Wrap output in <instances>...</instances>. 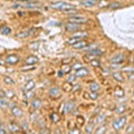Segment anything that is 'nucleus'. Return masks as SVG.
<instances>
[{"label": "nucleus", "mask_w": 134, "mask_h": 134, "mask_svg": "<svg viewBox=\"0 0 134 134\" xmlns=\"http://www.w3.org/2000/svg\"><path fill=\"white\" fill-rule=\"evenodd\" d=\"M96 1H97V0H96Z\"/></svg>", "instance_id": "obj_50"}, {"label": "nucleus", "mask_w": 134, "mask_h": 134, "mask_svg": "<svg viewBox=\"0 0 134 134\" xmlns=\"http://www.w3.org/2000/svg\"><path fill=\"white\" fill-rule=\"evenodd\" d=\"M74 107H75V104H74L73 102H67L65 104V107H64V112L65 113H70L74 110Z\"/></svg>", "instance_id": "obj_14"}, {"label": "nucleus", "mask_w": 134, "mask_h": 134, "mask_svg": "<svg viewBox=\"0 0 134 134\" xmlns=\"http://www.w3.org/2000/svg\"><path fill=\"white\" fill-rule=\"evenodd\" d=\"M89 98L90 99H97L98 98V92H94V90H90L89 92Z\"/></svg>", "instance_id": "obj_31"}, {"label": "nucleus", "mask_w": 134, "mask_h": 134, "mask_svg": "<svg viewBox=\"0 0 134 134\" xmlns=\"http://www.w3.org/2000/svg\"><path fill=\"white\" fill-rule=\"evenodd\" d=\"M99 88H100V86H99V84H98V83L93 82V83H90V84H89V90H94V92H98Z\"/></svg>", "instance_id": "obj_22"}, {"label": "nucleus", "mask_w": 134, "mask_h": 134, "mask_svg": "<svg viewBox=\"0 0 134 134\" xmlns=\"http://www.w3.org/2000/svg\"><path fill=\"white\" fill-rule=\"evenodd\" d=\"M129 79H131V80L134 79V73H130L129 74Z\"/></svg>", "instance_id": "obj_44"}, {"label": "nucleus", "mask_w": 134, "mask_h": 134, "mask_svg": "<svg viewBox=\"0 0 134 134\" xmlns=\"http://www.w3.org/2000/svg\"><path fill=\"white\" fill-rule=\"evenodd\" d=\"M48 94H49V96L52 97V98L56 99V98H59V97L62 96V90H60L57 86H54V87H52V88L49 89Z\"/></svg>", "instance_id": "obj_4"}, {"label": "nucleus", "mask_w": 134, "mask_h": 134, "mask_svg": "<svg viewBox=\"0 0 134 134\" xmlns=\"http://www.w3.org/2000/svg\"><path fill=\"white\" fill-rule=\"evenodd\" d=\"M114 95H115L116 97H123L124 96V90L121 88L120 86H116L115 90H114Z\"/></svg>", "instance_id": "obj_20"}, {"label": "nucleus", "mask_w": 134, "mask_h": 134, "mask_svg": "<svg viewBox=\"0 0 134 134\" xmlns=\"http://www.w3.org/2000/svg\"><path fill=\"white\" fill-rule=\"evenodd\" d=\"M106 132V126L103 125V126H99L97 131H95V133H105Z\"/></svg>", "instance_id": "obj_36"}, {"label": "nucleus", "mask_w": 134, "mask_h": 134, "mask_svg": "<svg viewBox=\"0 0 134 134\" xmlns=\"http://www.w3.org/2000/svg\"><path fill=\"white\" fill-rule=\"evenodd\" d=\"M11 113H12V115L15 116V117H17V119H18V117H21L22 116V111H21V108H20V107H18L17 105H13L12 107H11Z\"/></svg>", "instance_id": "obj_9"}, {"label": "nucleus", "mask_w": 134, "mask_h": 134, "mask_svg": "<svg viewBox=\"0 0 134 134\" xmlns=\"http://www.w3.org/2000/svg\"><path fill=\"white\" fill-rule=\"evenodd\" d=\"M5 64H6V60H2V59H0V65H5Z\"/></svg>", "instance_id": "obj_46"}, {"label": "nucleus", "mask_w": 134, "mask_h": 134, "mask_svg": "<svg viewBox=\"0 0 134 134\" xmlns=\"http://www.w3.org/2000/svg\"><path fill=\"white\" fill-rule=\"evenodd\" d=\"M112 76H113V78L116 80V82H120V83H122L124 82V77L122 75V73H120V72H114L112 74Z\"/></svg>", "instance_id": "obj_15"}, {"label": "nucleus", "mask_w": 134, "mask_h": 134, "mask_svg": "<svg viewBox=\"0 0 134 134\" xmlns=\"http://www.w3.org/2000/svg\"><path fill=\"white\" fill-rule=\"evenodd\" d=\"M35 69V65H30V64H27V65L21 67L22 72H28V70H34Z\"/></svg>", "instance_id": "obj_27"}, {"label": "nucleus", "mask_w": 134, "mask_h": 134, "mask_svg": "<svg viewBox=\"0 0 134 134\" xmlns=\"http://www.w3.org/2000/svg\"><path fill=\"white\" fill-rule=\"evenodd\" d=\"M88 69L85 68V67H82V68H79V69H76V73H75V75L76 77H85L88 75Z\"/></svg>", "instance_id": "obj_11"}, {"label": "nucleus", "mask_w": 134, "mask_h": 134, "mask_svg": "<svg viewBox=\"0 0 134 134\" xmlns=\"http://www.w3.org/2000/svg\"><path fill=\"white\" fill-rule=\"evenodd\" d=\"M70 70H72V66H69V65H63L62 72H63L64 74H68Z\"/></svg>", "instance_id": "obj_32"}, {"label": "nucleus", "mask_w": 134, "mask_h": 134, "mask_svg": "<svg viewBox=\"0 0 134 134\" xmlns=\"http://www.w3.org/2000/svg\"><path fill=\"white\" fill-rule=\"evenodd\" d=\"M70 133H80V131H75V130H72Z\"/></svg>", "instance_id": "obj_48"}, {"label": "nucleus", "mask_w": 134, "mask_h": 134, "mask_svg": "<svg viewBox=\"0 0 134 134\" xmlns=\"http://www.w3.org/2000/svg\"><path fill=\"white\" fill-rule=\"evenodd\" d=\"M35 86H36V82L34 79H30L25 84V86H23V90H25V92H29V90L35 88Z\"/></svg>", "instance_id": "obj_10"}, {"label": "nucleus", "mask_w": 134, "mask_h": 134, "mask_svg": "<svg viewBox=\"0 0 134 134\" xmlns=\"http://www.w3.org/2000/svg\"><path fill=\"white\" fill-rule=\"evenodd\" d=\"M76 123L78 124L79 126H83L84 124H85V119H84L83 116H80V115H78L76 117Z\"/></svg>", "instance_id": "obj_28"}, {"label": "nucleus", "mask_w": 134, "mask_h": 134, "mask_svg": "<svg viewBox=\"0 0 134 134\" xmlns=\"http://www.w3.org/2000/svg\"><path fill=\"white\" fill-rule=\"evenodd\" d=\"M125 133H134V126L133 125H129L125 130Z\"/></svg>", "instance_id": "obj_38"}, {"label": "nucleus", "mask_w": 134, "mask_h": 134, "mask_svg": "<svg viewBox=\"0 0 134 134\" xmlns=\"http://www.w3.org/2000/svg\"><path fill=\"white\" fill-rule=\"evenodd\" d=\"M125 111H126V105H125V104H122V105L117 106L115 108V113L119 114V115H121V114H123Z\"/></svg>", "instance_id": "obj_21"}, {"label": "nucleus", "mask_w": 134, "mask_h": 134, "mask_svg": "<svg viewBox=\"0 0 134 134\" xmlns=\"http://www.w3.org/2000/svg\"><path fill=\"white\" fill-rule=\"evenodd\" d=\"M50 119H52V121L53 122H55V123L59 122V115L57 113H52L50 114Z\"/></svg>", "instance_id": "obj_33"}, {"label": "nucleus", "mask_w": 134, "mask_h": 134, "mask_svg": "<svg viewBox=\"0 0 134 134\" xmlns=\"http://www.w3.org/2000/svg\"><path fill=\"white\" fill-rule=\"evenodd\" d=\"M82 67H84L82 64H75V65H74L72 68H75V69H79V68H82Z\"/></svg>", "instance_id": "obj_43"}, {"label": "nucleus", "mask_w": 134, "mask_h": 134, "mask_svg": "<svg viewBox=\"0 0 134 134\" xmlns=\"http://www.w3.org/2000/svg\"><path fill=\"white\" fill-rule=\"evenodd\" d=\"M53 8L55 9H58L60 11H64L66 12L67 15H75L77 13V8L75 6L70 5V3H67V2H56V3H53L52 5Z\"/></svg>", "instance_id": "obj_1"}, {"label": "nucleus", "mask_w": 134, "mask_h": 134, "mask_svg": "<svg viewBox=\"0 0 134 134\" xmlns=\"http://www.w3.org/2000/svg\"><path fill=\"white\" fill-rule=\"evenodd\" d=\"M6 95L3 94V90H0V98H5Z\"/></svg>", "instance_id": "obj_45"}, {"label": "nucleus", "mask_w": 134, "mask_h": 134, "mask_svg": "<svg viewBox=\"0 0 134 134\" xmlns=\"http://www.w3.org/2000/svg\"><path fill=\"white\" fill-rule=\"evenodd\" d=\"M0 31H1L2 35H9V34L11 32V29H10L9 27H1Z\"/></svg>", "instance_id": "obj_30"}, {"label": "nucleus", "mask_w": 134, "mask_h": 134, "mask_svg": "<svg viewBox=\"0 0 134 134\" xmlns=\"http://www.w3.org/2000/svg\"><path fill=\"white\" fill-rule=\"evenodd\" d=\"M31 106H32V108H34V110H38L39 107L41 106V100L38 99V98L32 99V102H31Z\"/></svg>", "instance_id": "obj_19"}, {"label": "nucleus", "mask_w": 134, "mask_h": 134, "mask_svg": "<svg viewBox=\"0 0 134 134\" xmlns=\"http://www.w3.org/2000/svg\"><path fill=\"white\" fill-rule=\"evenodd\" d=\"M30 34H31V30H22L20 34H17V37H19V38H27Z\"/></svg>", "instance_id": "obj_23"}, {"label": "nucleus", "mask_w": 134, "mask_h": 134, "mask_svg": "<svg viewBox=\"0 0 134 134\" xmlns=\"http://www.w3.org/2000/svg\"><path fill=\"white\" fill-rule=\"evenodd\" d=\"M8 105H9V103L7 102L5 98H0V107H1V108L6 110L7 107H8Z\"/></svg>", "instance_id": "obj_29"}, {"label": "nucleus", "mask_w": 134, "mask_h": 134, "mask_svg": "<svg viewBox=\"0 0 134 134\" xmlns=\"http://www.w3.org/2000/svg\"><path fill=\"white\" fill-rule=\"evenodd\" d=\"M7 133V131L5 129V126H3V124L0 122V134H6Z\"/></svg>", "instance_id": "obj_39"}, {"label": "nucleus", "mask_w": 134, "mask_h": 134, "mask_svg": "<svg viewBox=\"0 0 134 134\" xmlns=\"http://www.w3.org/2000/svg\"><path fill=\"white\" fill-rule=\"evenodd\" d=\"M63 75H64V73L62 72V70H59V72H58V76H59V77H62Z\"/></svg>", "instance_id": "obj_47"}, {"label": "nucleus", "mask_w": 134, "mask_h": 134, "mask_svg": "<svg viewBox=\"0 0 134 134\" xmlns=\"http://www.w3.org/2000/svg\"><path fill=\"white\" fill-rule=\"evenodd\" d=\"M26 64H30V65H35V64L38 63V58L36 56H28L27 58L25 59Z\"/></svg>", "instance_id": "obj_16"}, {"label": "nucleus", "mask_w": 134, "mask_h": 134, "mask_svg": "<svg viewBox=\"0 0 134 134\" xmlns=\"http://www.w3.org/2000/svg\"><path fill=\"white\" fill-rule=\"evenodd\" d=\"M107 5H108V3H107L106 1H100L99 5H98V7H99V8H104V7H106Z\"/></svg>", "instance_id": "obj_42"}, {"label": "nucleus", "mask_w": 134, "mask_h": 134, "mask_svg": "<svg viewBox=\"0 0 134 134\" xmlns=\"http://www.w3.org/2000/svg\"><path fill=\"white\" fill-rule=\"evenodd\" d=\"M125 124H126V117L125 116H121V117H119V119L113 121L112 126H113V129L115 131H120L125 126Z\"/></svg>", "instance_id": "obj_2"}, {"label": "nucleus", "mask_w": 134, "mask_h": 134, "mask_svg": "<svg viewBox=\"0 0 134 134\" xmlns=\"http://www.w3.org/2000/svg\"><path fill=\"white\" fill-rule=\"evenodd\" d=\"M124 59H125V56L123 54H116L111 58V62L113 64H121L122 62H124Z\"/></svg>", "instance_id": "obj_8"}, {"label": "nucleus", "mask_w": 134, "mask_h": 134, "mask_svg": "<svg viewBox=\"0 0 134 134\" xmlns=\"http://www.w3.org/2000/svg\"><path fill=\"white\" fill-rule=\"evenodd\" d=\"M5 95L6 97H8V98H13L15 97V94H13V92H11V90H5Z\"/></svg>", "instance_id": "obj_34"}, {"label": "nucleus", "mask_w": 134, "mask_h": 134, "mask_svg": "<svg viewBox=\"0 0 134 134\" xmlns=\"http://www.w3.org/2000/svg\"><path fill=\"white\" fill-rule=\"evenodd\" d=\"M86 47H87V43L84 41V40H79L78 43L73 45V48H75V49H84V48H86Z\"/></svg>", "instance_id": "obj_13"}, {"label": "nucleus", "mask_w": 134, "mask_h": 134, "mask_svg": "<svg viewBox=\"0 0 134 134\" xmlns=\"http://www.w3.org/2000/svg\"><path fill=\"white\" fill-rule=\"evenodd\" d=\"M3 80H5V83L7 85H15V80H13L10 76H5L3 77Z\"/></svg>", "instance_id": "obj_26"}, {"label": "nucleus", "mask_w": 134, "mask_h": 134, "mask_svg": "<svg viewBox=\"0 0 134 134\" xmlns=\"http://www.w3.org/2000/svg\"><path fill=\"white\" fill-rule=\"evenodd\" d=\"M133 94H134V92H133Z\"/></svg>", "instance_id": "obj_49"}, {"label": "nucleus", "mask_w": 134, "mask_h": 134, "mask_svg": "<svg viewBox=\"0 0 134 134\" xmlns=\"http://www.w3.org/2000/svg\"><path fill=\"white\" fill-rule=\"evenodd\" d=\"M9 132L11 133H19L21 132V127L18 125V123H16L15 121H11L9 123Z\"/></svg>", "instance_id": "obj_6"}, {"label": "nucleus", "mask_w": 134, "mask_h": 134, "mask_svg": "<svg viewBox=\"0 0 134 134\" xmlns=\"http://www.w3.org/2000/svg\"><path fill=\"white\" fill-rule=\"evenodd\" d=\"M79 40H82V38H79V37H75V36H73L72 38H69V39H68V41H67V43H68L69 45H72V46H73L74 44L78 43Z\"/></svg>", "instance_id": "obj_25"}, {"label": "nucleus", "mask_w": 134, "mask_h": 134, "mask_svg": "<svg viewBox=\"0 0 134 134\" xmlns=\"http://www.w3.org/2000/svg\"><path fill=\"white\" fill-rule=\"evenodd\" d=\"M89 55H93L95 57H99L103 55V50L102 49H98V48H94V49H90L89 50Z\"/></svg>", "instance_id": "obj_18"}, {"label": "nucleus", "mask_w": 134, "mask_h": 134, "mask_svg": "<svg viewBox=\"0 0 134 134\" xmlns=\"http://www.w3.org/2000/svg\"><path fill=\"white\" fill-rule=\"evenodd\" d=\"M65 28H66L67 31H69V32L77 31V30L80 29V25H79V23H74V22H67L66 26H65Z\"/></svg>", "instance_id": "obj_5"}, {"label": "nucleus", "mask_w": 134, "mask_h": 134, "mask_svg": "<svg viewBox=\"0 0 134 134\" xmlns=\"http://www.w3.org/2000/svg\"><path fill=\"white\" fill-rule=\"evenodd\" d=\"M75 37H79V38H84V37H87V32L85 31H80V32H77L74 35Z\"/></svg>", "instance_id": "obj_35"}, {"label": "nucleus", "mask_w": 134, "mask_h": 134, "mask_svg": "<svg viewBox=\"0 0 134 134\" xmlns=\"http://www.w3.org/2000/svg\"><path fill=\"white\" fill-rule=\"evenodd\" d=\"M88 21V18L85 16H78V15H72L68 17V22H74V23H79V25H83V23H86Z\"/></svg>", "instance_id": "obj_3"}, {"label": "nucleus", "mask_w": 134, "mask_h": 134, "mask_svg": "<svg viewBox=\"0 0 134 134\" xmlns=\"http://www.w3.org/2000/svg\"><path fill=\"white\" fill-rule=\"evenodd\" d=\"M89 64L92 67H100V62L98 58H93L89 60Z\"/></svg>", "instance_id": "obj_24"}, {"label": "nucleus", "mask_w": 134, "mask_h": 134, "mask_svg": "<svg viewBox=\"0 0 134 134\" xmlns=\"http://www.w3.org/2000/svg\"><path fill=\"white\" fill-rule=\"evenodd\" d=\"M93 127H94L93 124H89V125L86 127V131H85V132H86V133H92V132H93Z\"/></svg>", "instance_id": "obj_41"}, {"label": "nucleus", "mask_w": 134, "mask_h": 134, "mask_svg": "<svg viewBox=\"0 0 134 134\" xmlns=\"http://www.w3.org/2000/svg\"><path fill=\"white\" fill-rule=\"evenodd\" d=\"M19 60H20V58L18 55H9V56H7V58H6V63L9 64V65H15V64H17Z\"/></svg>", "instance_id": "obj_7"}, {"label": "nucleus", "mask_w": 134, "mask_h": 134, "mask_svg": "<svg viewBox=\"0 0 134 134\" xmlns=\"http://www.w3.org/2000/svg\"><path fill=\"white\" fill-rule=\"evenodd\" d=\"M77 78L76 77V75H70L69 77H68V79H67V82H70V83H74L75 82V79Z\"/></svg>", "instance_id": "obj_40"}, {"label": "nucleus", "mask_w": 134, "mask_h": 134, "mask_svg": "<svg viewBox=\"0 0 134 134\" xmlns=\"http://www.w3.org/2000/svg\"><path fill=\"white\" fill-rule=\"evenodd\" d=\"M73 83H70V82H66L65 84L63 85V90L64 92H66V93H69V92H72L73 90Z\"/></svg>", "instance_id": "obj_17"}, {"label": "nucleus", "mask_w": 134, "mask_h": 134, "mask_svg": "<svg viewBox=\"0 0 134 134\" xmlns=\"http://www.w3.org/2000/svg\"><path fill=\"white\" fill-rule=\"evenodd\" d=\"M96 0H80L79 3L84 7H93L96 5Z\"/></svg>", "instance_id": "obj_12"}, {"label": "nucleus", "mask_w": 134, "mask_h": 134, "mask_svg": "<svg viewBox=\"0 0 134 134\" xmlns=\"http://www.w3.org/2000/svg\"><path fill=\"white\" fill-rule=\"evenodd\" d=\"M108 7H110L111 9H115V8L117 9V8H120V7H121V5H120L119 2H114V3H111Z\"/></svg>", "instance_id": "obj_37"}]
</instances>
